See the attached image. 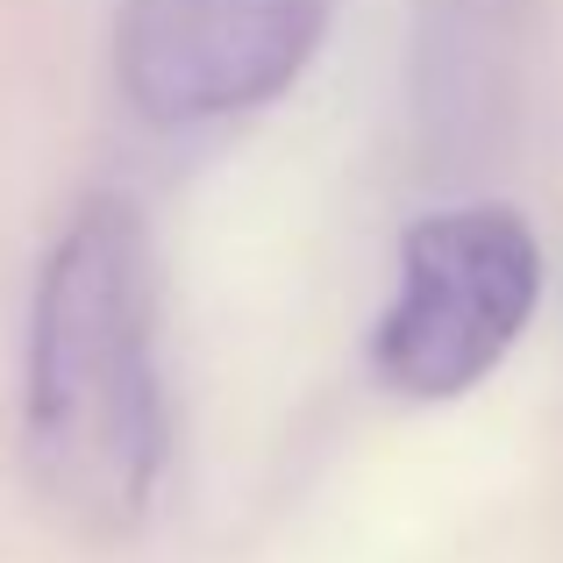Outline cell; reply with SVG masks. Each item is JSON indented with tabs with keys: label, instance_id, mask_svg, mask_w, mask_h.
<instances>
[{
	"label": "cell",
	"instance_id": "obj_1",
	"mask_svg": "<svg viewBox=\"0 0 563 563\" xmlns=\"http://www.w3.org/2000/svg\"><path fill=\"white\" fill-rule=\"evenodd\" d=\"M22 456L43 507L79 536H136L165 493V292L157 243L129 192L93 186L65 207L29 278Z\"/></svg>",
	"mask_w": 563,
	"mask_h": 563
},
{
	"label": "cell",
	"instance_id": "obj_2",
	"mask_svg": "<svg viewBox=\"0 0 563 563\" xmlns=\"http://www.w3.org/2000/svg\"><path fill=\"white\" fill-rule=\"evenodd\" d=\"M542 300V243L521 207L456 200L399 235V278L372 329V372L393 399L442 407L499 372Z\"/></svg>",
	"mask_w": 563,
	"mask_h": 563
},
{
	"label": "cell",
	"instance_id": "obj_3",
	"mask_svg": "<svg viewBox=\"0 0 563 563\" xmlns=\"http://www.w3.org/2000/svg\"><path fill=\"white\" fill-rule=\"evenodd\" d=\"M343 0H114V79L157 129L272 108L329 43Z\"/></svg>",
	"mask_w": 563,
	"mask_h": 563
},
{
	"label": "cell",
	"instance_id": "obj_4",
	"mask_svg": "<svg viewBox=\"0 0 563 563\" xmlns=\"http://www.w3.org/2000/svg\"><path fill=\"white\" fill-rule=\"evenodd\" d=\"M521 0H421L413 29V122L428 165H478L514 114Z\"/></svg>",
	"mask_w": 563,
	"mask_h": 563
}]
</instances>
